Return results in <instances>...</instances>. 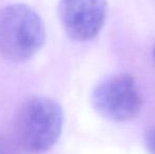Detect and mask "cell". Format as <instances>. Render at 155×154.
<instances>
[{"label":"cell","mask_w":155,"mask_h":154,"mask_svg":"<svg viewBox=\"0 0 155 154\" xmlns=\"http://www.w3.org/2000/svg\"><path fill=\"white\" fill-rule=\"evenodd\" d=\"M63 121L62 109L56 100L45 96L30 97L20 105L14 119L17 144L28 153L47 152L57 144Z\"/></svg>","instance_id":"obj_1"},{"label":"cell","mask_w":155,"mask_h":154,"mask_svg":"<svg viewBox=\"0 0 155 154\" xmlns=\"http://www.w3.org/2000/svg\"><path fill=\"white\" fill-rule=\"evenodd\" d=\"M45 42V28L40 15L25 3H11L0 10V57L25 62Z\"/></svg>","instance_id":"obj_2"},{"label":"cell","mask_w":155,"mask_h":154,"mask_svg":"<svg viewBox=\"0 0 155 154\" xmlns=\"http://www.w3.org/2000/svg\"><path fill=\"white\" fill-rule=\"evenodd\" d=\"M91 103L99 115L115 123L135 119L143 109V95L136 80L126 73L104 78L93 89Z\"/></svg>","instance_id":"obj_3"},{"label":"cell","mask_w":155,"mask_h":154,"mask_svg":"<svg viewBox=\"0 0 155 154\" xmlns=\"http://www.w3.org/2000/svg\"><path fill=\"white\" fill-rule=\"evenodd\" d=\"M58 18L70 38L88 41L104 28L108 14L107 0H60Z\"/></svg>","instance_id":"obj_4"},{"label":"cell","mask_w":155,"mask_h":154,"mask_svg":"<svg viewBox=\"0 0 155 154\" xmlns=\"http://www.w3.org/2000/svg\"><path fill=\"white\" fill-rule=\"evenodd\" d=\"M143 144L149 154H155V126L148 128L143 133Z\"/></svg>","instance_id":"obj_5"},{"label":"cell","mask_w":155,"mask_h":154,"mask_svg":"<svg viewBox=\"0 0 155 154\" xmlns=\"http://www.w3.org/2000/svg\"><path fill=\"white\" fill-rule=\"evenodd\" d=\"M0 154H15L13 147L2 137H0Z\"/></svg>","instance_id":"obj_6"},{"label":"cell","mask_w":155,"mask_h":154,"mask_svg":"<svg viewBox=\"0 0 155 154\" xmlns=\"http://www.w3.org/2000/svg\"><path fill=\"white\" fill-rule=\"evenodd\" d=\"M153 58H154V62H155V48H154V50H153Z\"/></svg>","instance_id":"obj_7"}]
</instances>
